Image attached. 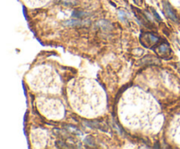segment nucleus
<instances>
[{"mask_svg": "<svg viewBox=\"0 0 180 149\" xmlns=\"http://www.w3.org/2000/svg\"><path fill=\"white\" fill-rule=\"evenodd\" d=\"M140 41L145 47L152 48V46H156L160 42V39L157 36H155L149 32H144L140 37Z\"/></svg>", "mask_w": 180, "mask_h": 149, "instance_id": "nucleus-1", "label": "nucleus"}, {"mask_svg": "<svg viewBox=\"0 0 180 149\" xmlns=\"http://www.w3.org/2000/svg\"><path fill=\"white\" fill-rule=\"evenodd\" d=\"M154 50L156 52V54L158 55H160L162 58H165V59L169 58L170 55L171 54L170 46L167 44L166 42L158 45L157 46H156V48H154Z\"/></svg>", "mask_w": 180, "mask_h": 149, "instance_id": "nucleus-2", "label": "nucleus"}, {"mask_svg": "<svg viewBox=\"0 0 180 149\" xmlns=\"http://www.w3.org/2000/svg\"><path fill=\"white\" fill-rule=\"evenodd\" d=\"M165 11H166V13H167V15L171 18V19H173L174 21H176L177 20V18H176V16L173 14V13H172V11L170 10V8L169 7V6H166L165 7Z\"/></svg>", "mask_w": 180, "mask_h": 149, "instance_id": "nucleus-3", "label": "nucleus"}, {"mask_svg": "<svg viewBox=\"0 0 180 149\" xmlns=\"http://www.w3.org/2000/svg\"><path fill=\"white\" fill-rule=\"evenodd\" d=\"M119 16H120V18L121 19H124V18H126V14H125L123 12H120V13H119Z\"/></svg>", "mask_w": 180, "mask_h": 149, "instance_id": "nucleus-4", "label": "nucleus"}, {"mask_svg": "<svg viewBox=\"0 0 180 149\" xmlns=\"http://www.w3.org/2000/svg\"><path fill=\"white\" fill-rule=\"evenodd\" d=\"M135 2H138V0H135Z\"/></svg>", "mask_w": 180, "mask_h": 149, "instance_id": "nucleus-5", "label": "nucleus"}]
</instances>
